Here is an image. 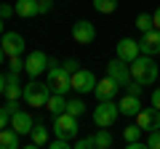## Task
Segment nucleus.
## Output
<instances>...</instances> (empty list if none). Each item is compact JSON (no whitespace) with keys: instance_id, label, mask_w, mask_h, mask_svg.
Listing matches in <instances>:
<instances>
[{"instance_id":"obj_28","label":"nucleus","mask_w":160,"mask_h":149,"mask_svg":"<svg viewBox=\"0 0 160 149\" xmlns=\"http://www.w3.org/2000/svg\"><path fill=\"white\" fill-rule=\"evenodd\" d=\"M72 147L75 149H96V141H93V136H86V138H78Z\"/></svg>"},{"instance_id":"obj_13","label":"nucleus","mask_w":160,"mask_h":149,"mask_svg":"<svg viewBox=\"0 0 160 149\" xmlns=\"http://www.w3.org/2000/svg\"><path fill=\"white\" fill-rule=\"evenodd\" d=\"M139 46H142V53H147V56H158V53H160V29L152 27V29H147V32H142Z\"/></svg>"},{"instance_id":"obj_8","label":"nucleus","mask_w":160,"mask_h":149,"mask_svg":"<svg viewBox=\"0 0 160 149\" xmlns=\"http://www.w3.org/2000/svg\"><path fill=\"white\" fill-rule=\"evenodd\" d=\"M72 40L80 43V46H91V43L96 40V27H93L91 22H86V19L75 22L72 24Z\"/></svg>"},{"instance_id":"obj_23","label":"nucleus","mask_w":160,"mask_h":149,"mask_svg":"<svg viewBox=\"0 0 160 149\" xmlns=\"http://www.w3.org/2000/svg\"><path fill=\"white\" fill-rule=\"evenodd\" d=\"M152 27H155L152 13H139V16H136V29H139V32H147V29H152Z\"/></svg>"},{"instance_id":"obj_24","label":"nucleus","mask_w":160,"mask_h":149,"mask_svg":"<svg viewBox=\"0 0 160 149\" xmlns=\"http://www.w3.org/2000/svg\"><path fill=\"white\" fill-rule=\"evenodd\" d=\"M93 8H96L99 13H115L118 0H93Z\"/></svg>"},{"instance_id":"obj_29","label":"nucleus","mask_w":160,"mask_h":149,"mask_svg":"<svg viewBox=\"0 0 160 149\" xmlns=\"http://www.w3.org/2000/svg\"><path fill=\"white\" fill-rule=\"evenodd\" d=\"M8 69H11V72H16V74H22V72H24V59H22V56H11Z\"/></svg>"},{"instance_id":"obj_19","label":"nucleus","mask_w":160,"mask_h":149,"mask_svg":"<svg viewBox=\"0 0 160 149\" xmlns=\"http://www.w3.org/2000/svg\"><path fill=\"white\" fill-rule=\"evenodd\" d=\"M46 107H48V112H51L53 117L62 115V112H67V96H62V93H51Z\"/></svg>"},{"instance_id":"obj_10","label":"nucleus","mask_w":160,"mask_h":149,"mask_svg":"<svg viewBox=\"0 0 160 149\" xmlns=\"http://www.w3.org/2000/svg\"><path fill=\"white\" fill-rule=\"evenodd\" d=\"M46 69H48V56L43 51L27 53V59H24V72H27L29 77H38V74H43Z\"/></svg>"},{"instance_id":"obj_26","label":"nucleus","mask_w":160,"mask_h":149,"mask_svg":"<svg viewBox=\"0 0 160 149\" xmlns=\"http://www.w3.org/2000/svg\"><path fill=\"white\" fill-rule=\"evenodd\" d=\"M142 133H144V131L136 125V123H133V125H128L126 131H123V138H126V141H136V138L142 136Z\"/></svg>"},{"instance_id":"obj_1","label":"nucleus","mask_w":160,"mask_h":149,"mask_svg":"<svg viewBox=\"0 0 160 149\" xmlns=\"http://www.w3.org/2000/svg\"><path fill=\"white\" fill-rule=\"evenodd\" d=\"M158 74H160L158 64H155V59H152V56H147V53L131 61V77H133L136 83H142L144 88H147V85H155Z\"/></svg>"},{"instance_id":"obj_17","label":"nucleus","mask_w":160,"mask_h":149,"mask_svg":"<svg viewBox=\"0 0 160 149\" xmlns=\"http://www.w3.org/2000/svg\"><path fill=\"white\" fill-rule=\"evenodd\" d=\"M24 96V85L19 80L16 72H8L6 74V99H22Z\"/></svg>"},{"instance_id":"obj_30","label":"nucleus","mask_w":160,"mask_h":149,"mask_svg":"<svg viewBox=\"0 0 160 149\" xmlns=\"http://www.w3.org/2000/svg\"><path fill=\"white\" fill-rule=\"evenodd\" d=\"M8 125H11V112H8L6 107H0V131L8 128Z\"/></svg>"},{"instance_id":"obj_33","label":"nucleus","mask_w":160,"mask_h":149,"mask_svg":"<svg viewBox=\"0 0 160 149\" xmlns=\"http://www.w3.org/2000/svg\"><path fill=\"white\" fill-rule=\"evenodd\" d=\"M6 109L11 112V115H13V112H19V99H6Z\"/></svg>"},{"instance_id":"obj_3","label":"nucleus","mask_w":160,"mask_h":149,"mask_svg":"<svg viewBox=\"0 0 160 149\" xmlns=\"http://www.w3.org/2000/svg\"><path fill=\"white\" fill-rule=\"evenodd\" d=\"M48 96H51V88H48V83H40V80H29L27 85H24V101H27V107L32 109H40L48 104Z\"/></svg>"},{"instance_id":"obj_4","label":"nucleus","mask_w":160,"mask_h":149,"mask_svg":"<svg viewBox=\"0 0 160 149\" xmlns=\"http://www.w3.org/2000/svg\"><path fill=\"white\" fill-rule=\"evenodd\" d=\"M118 117H120V107L115 104V99H109V101H99L96 109H93V123H96L99 128H112Z\"/></svg>"},{"instance_id":"obj_18","label":"nucleus","mask_w":160,"mask_h":149,"mask_svg":"<svg viewBox=\"0 0 160 149\" xmlns=\"http://www.w3.org/2000/svg\"><path fill=\"white\" fill-rule=\"evenodd\" d=\"M13 8H16V16H22V19L40 16V6H38V0H16V3H13Z\"/></svg>"},{"instance_id":"obj_15","label":"nucleus","mask_w":160,"mask_h":149,"mask_svg":"<svg viewBox=\"0 0 160 149\" xmlns=\"http://www.w3.org/2000/svg\"><path fill=\"white\" fill-rule=\"evenodd\" d=\"M11 128L19 133V136H27V133H32V128H35V120L29 117V112L19 109V112H13V115H11Z\"/></svg>"},{"instance_id":"obj_9","label":"nucleus","mask_w":160,"mask_h":149,"mask_svg":"<svg viewBox=\"0 0 160 149\" xmlns=\"http://www.w3.org/2000/svg\"><path fill=\"white\" fill-rule=\"evenodd\" d=\"M0 46H3V51H6V56H22L24 51H27V43H24V37L19 32H3V40H0Z\"/></svg>"},{"instance_id":"obj_5","label":"nucleus","mask_w":160,"mask_h":149,"mask_svg":"<svg viewBox=\"0 0 160 149\" xmlns=\"http://www.w3.org/2000/svg\"><path fill=\"white\" fill-rule=\"evenodd\" d=\"M78 131H80V125H78V117H75V115L62 112V115L53 117V133H56V136L69 138V141H72V138L78 136Z\"/></svg>"},{"instance_id":"obj_22","label":"nucleus","mask_w":160,"mask_h":149,"mask_svg":"<svg viewBox=\"0 0 160 149\" xmlns=\"http://www.w3.org/2000/svg\"><path fill=\"white\" fill-rule=\"evenodd\" d=\"M93 141H96V149H109V147H112V133H109V131H104V128H102V131H96V136H93Z\"/></svg>"},{"instance_id":"obj_31","label":"nucleus","mask_w":160,"mask_h":149,"mask_svg":"<svg viewBox=\"0 0 160 149\" xmlns=\"http://www.w3.org/2000/svg\"><path fill=\"white\" fill-rule=\"evenodd\" d=\"M62 67H64V69H67V72H69V74H72V72H78V69H80V61H78V59H67V61H64V64H62Z\"/></svg>"},{"instance_id":"obj_12","label":"nucleus","mask_w":160,"mask_h":149,"mask_svg":"<svg viewBox=\"0 0 160 149\" xmlns=\"http://www.w3.org/2000/svg\"><path fill=\"white\" fill-rule=\"evenodd\" d=\"M133 120H136V125L139 128H142V131H155V128H160V109H139V112H136V117H133Z\"/></svg>"},{"instance_id":"obj_34","label":"nucleus","mask_w":160,"mask_h":149,"mask_svg":"<svg viewBox=\"0 0 160 149\" xmlns=\"http://www.w3.org/2000/svg\"><path fill=\"white\" fill-rule=\"evenodd\" d=\"M38 6H40V13H48L53 8V3H51V0H38Z\"/></svg>"},{"instance_id":"obj_27","label":"nucleus","mask_w":160,"mask_h":149,"mask_svg":"<svg viewBox=\"0 0 160 149\" xmlns=\"http://www.w3.org/2000/svg\"><path fill=\"white\" fill-rule=\"evenodd\" d=\"M147 149H160V128L149 131V136H147Z\"/></svg>"},{"instance_id":"obj_6","label":"nucleus","mask_w":160,"mask_h":149,"mask_svg":"<svg viewBox=\"0 0 160 149\" xmlns=\"http://www.w3.org/2000/svg\"><path fill=\"white\" fill-rule=\"evenodd\" d=\"M107 74L112 77V80H118V83H120V88H126L128 83L133 80V77H131V64L123 61V59H118V56H115L112 61L107 64Z\"/></svg>"},{"instance_id":"obj_11","label":"nucleus","mask_w":160,"mask_h":149,"mask_svg":"<svg viewBox=\"0 0 160 149\" xmlns=\"http://www.w3.org/2000/svg\"><path fill=\"white\" fill-rule=\"evenodd\" d=\"M115 51H118V59H123V61H128V64H131L133 59L142 56V46H139V40H133V37H123V40H118Z\"/></svg>"},{"instance_id":"obj_7","label":"nucleus","mask_w":160,"mask_h":149,"mask_svg":"<svg viewBox=\"0 0 160 149\" xmlns=\"http://www.w3.org/2000/svg\"><path fill=\"white\" fill-rule=\"evenodd\" d=\"M96 74L91 72V69H78V72H72V91L75 93H91L93 88H96Z\"/></svg>"},{"instance_id":"obj_20","label":"nucleus","mask_w":160,"mask_h":149,"mask_svg":"<svg viewBox=\"0 0 160 149\" xmlns=\"http://www.w3.org/2000/svg\"><path fill=\"white\" fill-rule=\"evenodd\" d=\"M0 147H3V149H16L19 147V133L13 131L11 125L0 131Z\"/></svg>"},{"instance_id":"obj_39","label":"nucleus","mask_w":160,"mask_h":149,"mask_svg":"<svg viewBox=\"0 0 160 149\" xmlns=\"http://www.w3.org/2000/svg\"><path fill=\"white\" fill-rule=\"evenodd\" d=\"M6 61V51H3V46H0V64Z\"/></svg>"},{"instance_id":"obj_14","label":"nucleus","mask_w":160,"mask_h":149,"mask_svg":"<svg viewBox=\"0 0 160 149\" xmlns=\"http://www.w3.org/2000/svg\"><path fill=\"white\" fill-rule=\"evenodd\" d=\"M118 91H120V83L118 80H112V77H104V80H99L96 83V88H93V96L99 99V101H109V99H115L118 96Z\"/></svg>"},{"instance_id":"obj_35","label":"nucleus","mask_w":160,"mask_h":149,"mask_svg":"<svg viewBox=\"0 0 160 149\" xmlns=\"http://www.w3.org/2000/svg\"><path fill=\"white\" fill-rule=\"evenodd\" d=\"M152 107L160 109V88H155V91H152Z\"/></svg>"},{"instance_id":"obj_21","label":"nucleus","mask_w":160,"mask_h":149,"mask_svg":"<svg viewBox=\"0 0 160 149\" xmlns=\"http://www.w3.org/2000/svg\"><path fill=\"white\" fill-rule=\"evenodd\" d=\"M29 136H32V141H29V149L46 147V144H48V128H46V125H35Z\"/></svg>"},{"instance_id":"obj_37","label":"nucleus","mask_w":160,"mask_h":149,"mask_svg":"<svg viewBox=\"0 0 160 149\" xmlns=\"http://www.w3.org/2000/svg\"><path fill=\"white\" fill-rule=\"evenodd\" d=\"M6 93V74H0V96Z\"/></svg>"},{"instance_id":"obj_36","label":"nucleus","mask_w":160,"mask_h":149,"mask_svg":"<svg viewBox=\"0 0 160 149\" xmlns=\"http://www.w3.org/2000/svg\"><path fill=\"white\" fill-rule=\"evenodd\" d=\"M152 19H155V27H158V29H160V6H158V8H155V13H152Z\"/></svg>"},{"instance_id":"obj_25","label":"nucleus","mask_w":160,"mask_h":149,"mask_svg":"<svg viewBox=\"0 0 160 149\" xmlns=\"http://www.w3.org/2000/svg\"><path fill=\"white\" fill-rule=\"evenodd\" d=\"M67 112L75 115V117H80L83 112H86V104L80 101V99H69V101H67Z\"/></svg>"},{"instance_id":"obj_16","label":"nucleus","mask_w":160,"mask_h":149,"mask_svg":"<svg viewBox=\"0 0 160 149\" xmlns=\"http://www.w3.org/2000/svg\"><path fill=\"white\" fill-rule=\"evenodd\" d=\"M118 107H120V115L136 117V112L142 109V101H139V96H133V93H126V96L118 101Z\"/></svg>"},{"instance_id":"obj_2","label":"nucleus","mask_w":160,"mask_h":149,"mask_svg":"<svg viewBox=\"0 0 160 149\" xmlns=\"http://www.w3.org/2000/svg\"><path fill=\"white\" fill-rule=\"evenodd\" d=\"M48 88H51V93H62V96H67L69 91H72V74L67 72L64 67H59L53 59H48Z\"/></svg>"},{"instance_id":"obj_38","label":"nucleus","mask_w":160,"mask_h":149,"mask_svg":"<svg viewBox=\"0 0 160 149\" xmlns=\"http://www.w3.org/2000/svg\"><path fill=\"white\" fill-rule=\"evenodd\" d=\"M3 24H6V19L0 16V37H3V32H6V27H3Z\"/></svg>"},{"instance_id":"obj_32","label":"nucleus","mask_w":160,"mask_h":149,"mask_svg":"<svg viewBox=\"0 0 160 149\" xmlns=\"http://www.w3.org/2000/svg\"><path fill=\"white\" fill-rule=\"evenodd\" d=\"M13 13H16V8H13V6H6V3H0V16H3V19L13 16Z\"/></svg>"}]
</instances>
